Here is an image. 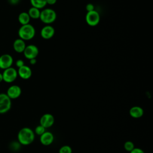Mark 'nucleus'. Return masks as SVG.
Masks as SVG:
<instances>
[{
	"label": "nucleus",
	"instance_id": "6e6552de",
	"mask_svg": "<svg viewBox=\"0 0 153 153\" xmlns=\"http://www.w3.org/2000/svg\"><path fill=\"white\" fill-rule=\"evenodd\" d=\"M13 63V58L9 54H4L0 56V69H6L11 67Z\"/></svg>",
	"mask_w": 153,
	"mask_h": 153
},
{
	"label": "nucleus",
	"instance_id": "393cba45",
	"mask_svg": "<svg viewBox=\"0 0 153 153\" xmlns=\"http://www.w3.org/2000/svg\"><path fill=\"white\" fill-rule=\"evenodd\" d=\"M46 2H47V4L54 5L56 3L57 0H46Z\"/></svg>",
	"mask_w": 153,
	"mask_h": 153
},
{
	"label": "nucleus",
	"instance_id": "20e7f679",
	"mask_svg": "<svg viewBox=\"0 0 153 153\" xmlns=\"http://www.w3.org/2000/svg\"><path fill=\"white\" fill-rule=\"evenodd\" d=\"M2 74L3 81L8 83L14 82L17 79V77L18 76L17 70L12 67L4 69Z\"/></svg>",
	"mask_w": 153,
	"mask_h": 153
},
{
	"label": "nucleus",
	"instance_id": "bb28decb",
	"mask_svg": "<svg viewBox=\"0 0 153 153\" xmlns=\"http://www.w3.org/2000/svg\"><path fill=\"white\" fill-rule=\"evenodd\" d=\"M29 62L31 65H35L36 63V59H30L29 60Z\"/></svg>",
	"mask_w": 153,
	"mask_h": 153
},
{
	"label": "nucleus",
	"instance_id": "0eeeda50",
	"mask_svg": "<svg viewBox=\"0 0 153 153\" xmlns=\"http://www.w3.org/2000/svg\"><path fill=\"white\" fill-rule=\"evenodd\" d=\"M23 54L25 57L29 60L36 59L39 54V49L35 45L30 44L26 45L23 51Z\"/></svg>",
	"mask_w": 153,
	"mask_h": 153
},
{
	"label": "nucleus",
	"instance_id": "423d86ee",
	"mask_svg": "<svg viewBox=\"0 0 153 153\" xmlns=\"http://www.w3.org/2000/svg\"><path fill=\"white\" fill-rule=\"evenodd\" d=\"M100 14L96 10L87 12L85 15V21L90 26H95L97 25L100 22Z\"/></svg>",
	"mask_w": 153,
	"mask_h": 153
},
{
	"label": "nucleus",
	"instance_id": "a211bd4d",
	"mask_svg": "<svg viewBox=\"0 0 153 153\" xmlns=\"http://www.w3.org/2000/svg\"><path fill=\"white\" fill-rule=\"evenodd\" d=\"M30 1L33 7H35L39 10L43 8L47 5L46 0H30Z\"/></svg>",
	"mask_w": 153,
	"mask_h": 153
},
{
	"label": "nucleus",
	"instance_id": "412c9836",
	"mask_svg": "<svg viewBox=\"0 0 153 153\" xmlns=\"http://www.w3.org/2000/svg\"><path fill=\"white\" fill-rule=\"evenodd\" d=\"M45 131V128L41 125H39V126H36V128H35V133L37 135H39V136H41Z\"/></svg>",
	"mask_w": 153,
	"mask_h": 153
},
{
	"label": "nucleus",
	"instance_id": "a878e982",
	"mask_svg": "<svg viewBox=\"0 0 153 153\" xmlns=\"http://www.w3.org/2000/svg\"><path fill=\"white\" fill-rule=\"evenodd\" d=\"M8 1L9 3L12 4V5H16L20 1V0H8Z\"/></svg>",
	"mask_w": 153,
	"mask_h": 153
},
{
	"label": "nucleus",
	"instance_id": "7ed1b4c3",
	"mask_svg": "<svg viewBox=\"0 0 153 153\" xmlns=\"http://www.w3.org/2000/svg\"><path fill=\"white\" fill-rule=\"evenodd\" d=\"M57 18L56 11L51 8H44L40 13L39 19L45 24L49 25L53 23Z\"/></svg>",
	"mask_w": 153,
	"mask_h": 153
},
{
	"label": "nucleus",
	"instance_id": "f257e3e1",
	"mask_svg": "<svg viewBox=\"0 0 153 153\" xmlns=\"http://www.w3.org/2000/svg\"><path fill=\"white\" fill-rule=\"evenodd\" d=\"M17 139L20 144L29 145L35 139V133L29 127H23L19 130L17 134Z\"/></svg>",
	"mask_w": 153,
	"mask_h": 153
},
{
	"label": "nucleus",
	"instance_id": "ddd939ff",
	"mask_svg": "<svg viewBox=\"0 0 153 153\" xmlns=\"http://www.w3.org/2000/svg\"><path fill=\"white\" fill-rule=\"evenodd\" d=\"M17 74L21 78L23 79H27L30 78L32 72L30 68L25 65L19 68L17 71Z\"/></svg>",
	"mask_w": 153,
	"mask_h": 153
},
{
	"label": "nucleus",
	"instance_id": "9b49d317",
	"mask_svg": "<svg viewBox=\"0 0 153 153\" xmlns=\"http://www.w3.org/2000/svg\"><path fill=\"white\" fill-rule=\"evenodd\" d=\"M55 33L54 28L51 25H47L44 26L41 30V36L42 38L45 39H48L51 38Z\"/></svg>",
	"mask_w": 153,
	"mask_h": 153
},
{
	"label": "nucleus",
	"instance_id": "1a4fd4ad",
	"mask_svg": "<svg viewBox=\"0 0 153 153\" xmlns=\"http://www.w3.org/2000/svg\"><path fill=\"white\" fill-rule=\"evenodd\" d=\"M40 125L45 128L51 127L54 123V118L51 114H45L40 118Z\"/></svg>",
	"mask_w": 153,
	"mask_h": 153
},
{
	"label": "nucleus",
	"instance_id": "39448f33",
	"mask_svg": "<svg viewBox=\"0 0 153 153\" xmlns=\"http://www.w3.org/2000/svg\"><path fill=\"white\" fill-rule=\"evenodd\" d=\"M11 100L6 93H0V114L6 113L10 109Z\"/></svg>",
	"mask_w": 153,
	"mask_h": 153
},
{
	"label": "nucleus",
	"instance_id": "f03ea898",
	"mask_svg": "<svg viewBox=\"0 0 153 153\" xmlns=\"http://www.w3.org/2000/svg\"><path fill=\"white\" fill-rule=\"evenodd\" d=\"M19 38L23 41L32 39L35 35V29L30 24L22 25L18 30Z\"/></svg>",
	"mask_w": 153,
	"mask_h": 153
},
{
	"label": "nucleus",
	"instance_id": "9d476101",
	"mask_svg": "<svg viewBox=\"0 0 153 153\" xmlns=\"http://www.w3.org/2000/svg\"><path fill=\"white\" fill-rule=\"evenodd\" d=\"M6 94L10 99H15L21 95L22 89L19 85H13L8 88Z\"/></svg>",
	"mask_w": 153,
	"mask_h": 153
},
{
	"label": "nucleus",
	"instance_id": "2eb2a0df",
	"mask_svg": "<svg viewBox=\"0 0 153 153\" xmlns=\"http://www.w3.org/2000/svg\"><path fill=\"white\" fill-rule=\"evenodd\" d=\"M143 109L139 106H134L131 107L129 110V114L130 116L134 118H139L143 116Z\"/></svg>",
	"mask_w": 153,
	"mask_h": 153
},
{
	"label": "nucleus",
	"instance_id": "5701e85b",
	"mask_svg": "<svg viewBox=\"0 0 153 153\" xmlns=\"http://www.w3.org/2000/svg\"><path fill=\"white\" fill-rule=\"evenodd\" d=\"M130 153H145L143 150H142L141 148H134L133 149H132Z\"/></svg>",
	"mask_w": 153,
	"mask_h": 153
},
{
	"label": "nucleus",
	"instance_id": "f8f14e48",
	"mask_svg": "<svg viewBox=\"0 0 153 153\" xmlns=\"http://www.w3.org/2000/svg\"><path fill=\"white\" fill-rule=\"evenodd\" d=\"M54 141V135L50 131H45L40 136V142L42 145L48 146Z\"/></svg>",
	"mask_w": 153,
	"mask_h": 153
},
{
	"label": "nucleus",
	"instance_id": "4468645a",
	"mask_svg": "<svg viewBox=\"0 0 153 153\" xmlns=\"http://www.w3.org/2000/svg\"><path fill=\"white\" fill-rule=\"evenodd\" d=\"M26 47V45L25 41L20 38L16 39L13 42V48L17 53H23Z\"/></svg>",
	"mask_w": 153,
	"mask_h": 153
},
{
	"label": "nucleus",
	"instance_id": "4be33fe9",
	"mask_svg": "<svg viewBox=\"0 0 153 153\" xmlns=\"http://www.w3.org/2000/svg\"><path fill=\"white\" fill-rule=\"evenodd\" d=\"M85 9H86V10L87 11V12L92 11L94 10V6L93 5V4L89 3V4H87V5H86V7H85Z\"/></svg>",
	"mask_w": 153,
	"mask_h": 153
},
{
	"label": "nucleus",
	"instance_id": "b1692460",
	"mask_svg": "<svg viewBox=\"0 0 153 153\" xmlns=\"http://www.w3.org/2000/svg\"><path fill=\"white\" fill-rule=\"evenodd\" d=\"M16 66H17L18 68H19L23 66V65H25V62H24V61H23V60H22V59H19V60H17L16 61Z\"/></svg>",
	"mask_w": 153,
	"mask_h": 153
},
{
	"label": "nucleus",
	"instance_id": "dca6fc26",
	"mask_svg": "<svg viewBox=\"0 0 153 153\" xmlns=\"http://www.w3.org/2000/svg\"><path fill=\"white\" fill-rule=\"evenodd\" d=\"M30 18L27 12H22L18 16V20L22 25H25L29 23Z\"/></svg>",
	"mask_w": 153,
	"mask_h": 153
},
{
	"label": "nucleus",
	"instance_id": "f3484780",
	"mask_svg": "<svg viewBox=\"0 0 153 153\" xmlns=\"http://www.w3.org/2000/svg\"><path fill=\"white\" fill-rule=\"evenodd\" d=\"M40 13H41V11L39 9L36 8L35 7H33L30 8L27 12L30 18L33 19H39Z\"/></svg>",
	"mask_w": 153,
	"mask_h": 153
},
{
	"label": "nucleus",
	"instance_id": "6ab92c4d",
	"mask_svg": "<svg viewBox=\"0 0 153 153\" xmlns=\"http://www.w3.org/2000/svg\"><path fill=\"white\" fill-rule=\"evenodd\" d=\"M124 148L127 151L130 152L134 148V145L131 141L128 140V141H127L124 143Z\"/></svg>",
	"mask_w": 153,
	"mask_h": 153
},
{
	"label": "nucleus",
	"instance_id": "aec40b11",
	"mask_svg": "<svg viewBox=\"0 0 153 153\" xmlns=\"http://www.w3.org/2000/svg\"><path fill=\"white\" fill-rule=\"evenodd\" d=\"M59 153H72V149L71 147L69 145H63L59 149Z\"/></svg>",
	"mask_w": 153,
	"mask_h": 153
},
{
	"label": "nucleus",
	"instance_id": "cd10ccee",
	"mask_svg": "<svg viewBox=\"0 0 153 153\" xmlns=\"http://www.w3.org/2000/svg\"><path fill=\"white\" fill-rule=\"evenodd\" d=\"M3 81V78H2V74L1 73H0V82L1 81Z\"/></svg>",
	"mask_w": 153,
	"mask_h": 153
}]
</instances>
